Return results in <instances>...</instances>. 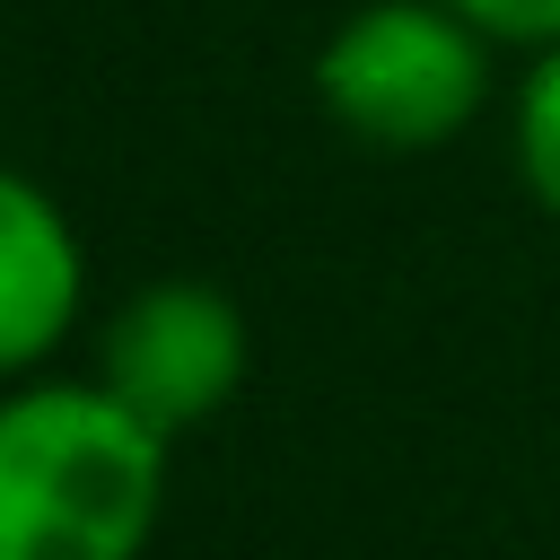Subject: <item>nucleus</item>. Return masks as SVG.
Wrapping results in <instances>:
<instances>
[{
	"label": "nucleus",
	"mask_w": 560,
	"mask_h": 560,
	"mask_svg": "<svg viewBox=\"0 0 560 560\" xmlns=\"http://www.w3.org/2000/svg\"><path fill=\"white\" fill-rule=\"evenodd\" d=\"M315 105L368 149H446L490 105V35L446 0H368L315 44Z\"/></svg>",
	"instance_id": "obj_2"
},
{
	"label": "nucleus",
	"mask_w": 560,
	"mask_h": 560,
	"mask_svg": "<svg viewBox=\"0 0 560 560\" xmlns=\"http://www.w3.org/2000/svg\"><path fill=\"white\" fill-rule=\"evenodd\" d=\"M245 368H254L245 306L210 280H149L96 332V376L166 438L219 420L245 394Z\"/></svg>",
	"instance_id": "obj_3"
},
{
	"label": "nucleus",
	"mask_w": 560,
	"mask_h": 560,
	"mask_svg": "<svg viewBox=\"0 0 560 560\" xmlns=\"http://www.w3.org/2000/svg\"><path fill=\"white\" fill-rule=\"evenodd\" d=\"M446 9H464L490 44H508V52H542V44H560V0H446Z\"/></svg>",
	"instance_id": "obj_6"
},
{
	"label": "nucleus",
	"mask_w": 560,
	"mask_h": 560,
	"mask_svg": "<svg viewBox=\"0 0 560 560\" xmlns=\"http://www.w3.org/2000/svg\"><path fill=\"white\" fill-rule=\"evenodd\" d=\"M166 446L105 376L0 385V560H149Z\"/></svg>",
	"instance_id": "obj_1"
},
{
	"label": "nucleus",
	"mask_w": 560,
	"mask_h": 560,
	"mask_svg": "<svg viewBox=\"0 0 560 560\" xmlns=\"http://www.w3.org/2000/svg\"><path fill=\"white\" fill-rule=\"evenodd\" d=\"M79 306H88V245L70 210L35 175L0 166V385L35 376L70 341Z\"/></svg>",
	"instance_id": "obj_4"
},
{
	"label": "nucleus",
	"mask_w": 560,
	"mask_h": 560,
	"mask_svg": "<svg viewBox=\"0 0 560 560\" xmlns=\"http://www.w3.org/2000/svg\"><path fill=\"white\" fill-rule=\"evenodd\" d=\"M508 149H516V184L534 192V210L560 219V44L534 52L516 114H508Z\"/></svg>",
	"instance_id": "obj_5"
}]
</instances>
